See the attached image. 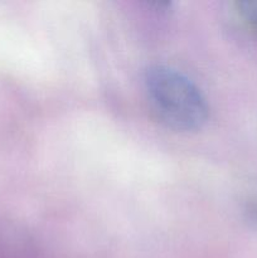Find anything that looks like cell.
I'll return each instance as SVG.
<instances>
[{"label":"cell","mask_w":257,"mask_h":258,"mask_svg":"<svg viewBox=\"0 0 257 258\" xmlns=\"http://www.w3.org/2000/svg\"><path fill=\"white\" fill-rule=\"evenodd\" d=\"M144 90L154 116L168 128L190 133L206 125L209 115L206 97L180 71L150 66L144 72Z\"/></svg>","instance_id":"6da1fadb"},{"label":"cell","mask_w":257,"mask_h":258,"mask_svg":"<svg viewBox=\"0 0 257 258\" xmlns=\"http://www.w3.org/2000/svg\"><path fill=\"white\" fill-rule=\"evenodd\" d=\"M236 13L241 22L251 32L257 34V0H243L234 4Z\"/></svg>","instance_id":"7a4b0ae2"},{"label":"cell","mask_w":257,"mask_h":258,"mask_svg":"<svg viewBox=\"0 0 257 258\" xmlns=\"http://www.w3.org/2000/svg\"><path fill=\"white\" fill-rule=\"evenodd\" d=\"M251 214H252V218H253L257 223V206L253 207V208L251 209Z\"/></svg>","instance_id":"3957f363"}]
</instances>
